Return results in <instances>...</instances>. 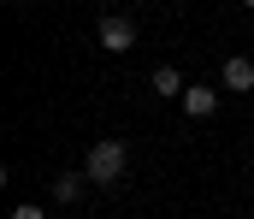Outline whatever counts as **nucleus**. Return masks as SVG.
Masks as SVG:
<instances>
[{
    "label": "nucleus",
    "mask_w": 254,
    "mask_h": 219,
    "mask_svg": "<svg viewBox=\"0 0 254 219\" xmlns=\"http://www.w3.org/2000/svg\"><path fill=\"white\" fill-rule=\"evenodd\" d=\"M101 48H107V54H130V48H136V18H125V12L101 18Z\"/></svg>",
    "instance_id": "f03ea898"
},
{
    "label": "nucleus",
    "mask_w": 254,
    "mask_h": 219,
    "mask_svg": "<svg viewBox=\"0 0 254 219\" xmlns=\"http://www.w3.org/2000/svg\"><path fill=\"white\" fill-rule=\"evenodd\" d=\"M83 172H89V184H101V190H113L119 178L130 172V148L119 137H101V143L83 154Z\"/></svg>",
    "instance_id": "f257e3e1"
},
{
    "label": "nucleus",
    "mask_w": 254,
    "mask_h": 219,
    "mask_svg": "<svg viewBox=\"0 0 254 219\" xmlns=\"http://www.w3.org/2000/svg\"><path fill=\"white\" fill-rule=\"evenodd\" d=\"M18 6H30V0H18Z\"/></svg>",
    "instance_id": "6e6552de"
},
{
    "label": "nucleus",
    "mask_w": 254,
    "mask_h": 219,
    "mask_svg": "<svg viewBox=\"0 0 254 219\" xmlns=\"http://www.w3.org/2000/svg\"><path fill=\"white\" fill-rule=\"evenodd\" d=\"M225 89H231V95H249L254 89V60H243V54L225 60Z\"/></svg>",
    "instance_id": "39448f33"
},
{
    "label": "nucleus",
    "mask_w": 254,
    "mask_h": 219,
    "mask_svg": "<svg viewBox=\"0 0 254 219\" xmlns=\"http://www.w3.org/2000/svg\"><path fill=\"white\" fill-rule=\"evenodd\" d=\"M12 219H48V214H42L36 202H24V208H12Z\"/></svg>",
    "instance_id": "0eeeda50"
},
{
    "label": "nucleus",
    "mask_w": 254,
    "mask_h": 219,
    "mask_svg": "<svg viewBox=\"0 0 254 219\" xmlns=\"http://www.w3.org/2000/svg\"><path fill=\"white\" fill-rule=\"evenodd\" d=\"M148 83H154V95H166V101L190 95V83H184V72H178V66H154V77H148Z\"/></svg>",
    "instance_id": "20e7f679"
},
{
    "label": "nucleus",
    "mask_w": 254,
    "mask_h": 219,
    "mask_svg": "<svg viewBox=\"0 0 254 219\" xmlns=\"http://www.w3.org/2000/svg\"><path fill=\"white\" fill-rule=\"evenodd\" d=\"M243 6H254V0H243Z\"/></svg>",
    "instance_id": "1a4fd4ad"
},
{
    "label": "nucleus",
    "mask_w": 254,
    "mask_h": 219,
    "mask_svg": "<svg viewBox=\"0 0 254 219\" xmlns=\"http://www.w3.org/2000/svg\"><path fill=\"white\" fill-rule=\"evenodd\" d=\"M83 184H89V172H60V178H54V202H77V196H83Z\"/></svg>",
    "instance_id": "423d86ee"
},
{
    "label": "nucleus",
    "mask_w": 254,
    "mask_h": 219,
    "mask_svg": "<svg viewBox=\"0 0 254 219\" xmlns=\"http://www.w3.org/2000/svg\"><path fill=\"white\" fill-rule=\"evenodd\" d=\"M184 113H190V119H213V113H219V89L190 83V95H184Z\"/></svg>",
    "instance_id": "7ed1b4c3"
}]
</instances>
